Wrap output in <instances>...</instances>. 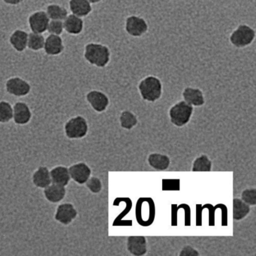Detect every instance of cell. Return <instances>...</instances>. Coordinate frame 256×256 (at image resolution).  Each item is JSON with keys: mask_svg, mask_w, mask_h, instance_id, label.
Instances as JSON below:
<instances>
[{"mask_svg": "<svg viewBox=\"0 0 256 256\" xmlns=\"http://www.w3.org/2000/svg\"><path fill=\"white\" fill-rule=\"evenodd\" d=\"M85 60L97 68L107 66L112 58L110 48L104 44L98 42H90L85 46L84 50Z\"/></svg>", "mask_w": 256, "mask_h": 256, "instance_id": "6da1fadb", "label": "cell"}, {"mask_svg": "<svg viewBox=\"0 0 256 256\" xmlns=\"http://www.w3.org/2000/svg\"><path fill=\"white\" fill-rule=\"evenodd\" d=\"M136 218L142 227H149L155 221L156 204L154 199L142 197L138 199L136 204Z\"/></svg>", "mask_w": 256, "mask_h": 256, "instance_id": "7a4b0ae2", "label": "cell"}, {"mask_svg": "<svg viewBox=\"0 0 256 256\" xmlns=\"http://www.w3.org/2000/svg\"><path fill=\"white\" fill-rule=\"evenodd\" d=\"M138 88L142 98L148 102L158 101L162 95V84L156 76H146L139 82Z\"/></svg>", "mask_w": 256, "mask_h": 256, "instance_id": "3957f363", "label": "cell"}, {"mask_svg": "<svg viewBox=\"0 0 256 256\" xmlns=\"http://www.w3.org/2000/svg\"><path fill=\"white\" fill-rule=\"evenodd\" d=\"M89 131V126L86 118L80 115L72 116L66 122L64 133L70 140H78L86 137Z\"/></svg>", "mask_w": 256, "mask_h": 256, "instance_id": "277c9868", "label": "cell"}, {"mask_svg": "<svg viewBox=\"0 0 256 256\" xmlns=\"http://www.w3.org/2000/svg\"><path fill=\"white\" fill-rule=\"evenodd\" d=\"M194 112V107L185 101H180L169 110L170 122L176 127H182L188 124Z\"/></svg>", "mask_w": 256, "mask_h": 256, "instance_id": "5b68a950", "label": "cell"}, {"mask_svg": "<svg viewBox=\"0 0 256 256\" xmlns=\"http://www.w3.org/2000/svg\"><path fill=\"white\" fill-rule=\"evenodd\" d=\"M256 31L247 24H240L229 36V42L236 48L248 47L254 42Z\"/></svg>", "mask_w": 256, "mask_h": 256, "instance_id": "8992f818", "label": "cell"}, {"mask_svg": "<svg viewBox=\"0 0 256 256\" xmlns=\"http://www.w3.org/2000/svg\"><path fill=\"white\" fill-rule=\"evenodd\" d=\"M5 89L7 94L17 98L26 96L30 94L32 86L30 84L20 77H12L6 80Z\"/></svg>", "mask_w": 256, "mask_h": 256, "instance_id": "52a82bcc", "label": "cell"}, {"mask_svg": "<svg viewBox=\"0 0 256 256\" xmlns=\"http://www.w3.org/2000/svg\"><path fill=\"white\" fill-rule=\"evenodd\" d=\"M149 30L148 22L144 18L138 16H130L125 22V30L130 36L140 38Z\"/></svg>", "mask_w": 256, "mask_h": 256, "instance_id": "ba28073f", "label": "cell"}, {"mask_svg": "<svg viewBox=\"0 0 256 256\" xmlns=\"http://www.w3.org/2000/svg\"><path fill=\"white\" fill-rule=\"evenodd\" d=\"M78 215V212L73 204L60 203L56 206L54 220L62 226H68L77 218Z\"/></svg>", "mask_w": 256, "mask_h": 256, "instance_id": "9c48e42d", "label": "cell"}, {"mask_svg": "<svg viewBox=\"0 0 256 256\" xmlns=\"http://www.w3.org/2000/svg\"><path fill=\"white\" fill-rule=\"evenodd\" d=\"M86 100L90 107L97 113H102L110 104V100L104 92L97 90L89 91L86 95Z\"/></svg>", "mask_w": 256, "mask_h": 256, "instance_id": "30bf717a", "label": "cell"}, {"mask_svg": "<svg viewBox=\"0 0 256 256\" xmlns=\"http://www.w3.org/2000/svg\"><path fill=\"white\" fill-rule=\"evenodd\" d=\"M71 180L78 185H84L92 174V170L86 163L84 162L74 163L68 167Z\"/></svg>", "mask_w": 256, "mask_h": 256, "instance_id": "8fae6325", "label": "cell"}, {"mask_svg": "<svg viewBox=\"0 0 256 256\" xmlns=\"http://www.w3.org/2000/svg\"><path fill=\"white\" fill-rule=\"evenodd\" d=\"M50 18L46 11H36L32 12L28 18V25L31 32L43 34L47 32Z\"/></svg>", "mask_w": 256, "mask_h": 256, "instance_id": "7c38bea8", "label": "cell"}, {"mask_svg": "<svg viewBox=\"0 0 256 256\" xmlns=\"http://www.w3.org/2000/svg\"><path fill=\"white\" fill-rule=\"evenodd\" d=\"M32 110L24 102H17L13 106L12 120L16 125H28L32 120Z\"/></svg>", "mask_w": 256, "mask_h": 256, "instance_id": "4fadbf2b", "label": "cell"}, {"mask_svg": "<svg viewBox=\"0 0 256 256\" xmlns=\"http://www.w3.org/2000/svg\"><path fill=\"white\" fill-rule=\"evenodd\" d=\"M126 247L132 256H144L148 252L146 238L144 236H130L127 238Z\"/></svg>", "mask_w": 256, "mask_h": 256, "instance_id": "5bb4252c", "label": "cell"}, {"mask_svg": "<svg viewBox=\"0 0 256 256\" xmlns=\"http://www.w3.org/2000/svg\"><path fill=\"white\" fill-rule=\"evenodd\" d=\"M66 188L59 184H50L43 190L44 198L52 204L60 203L66 196Z\"/></svg>", "mask_w": 256, "mask_h": 256, "instance_id": "9a60e30c", "label": "cell"}, {"mask_svg": "<svg viewBox=\"0 0 256 256\" xmlns=\"http://www.w3.org/2000/svg\"><path fill=\"white\" fill-rule=\"evenodd\" d=\"M43 50L48 56H59L65 50L64 40L60 36L49 35L46 38Z\"/></svg>", "mask_w": 256, "mask_h": 256, "instance_id": "2e32d148", "label": "cell"}, {"mask_svg": "<svg viewBox=\"0 0 256 256\" xmlns=\"http://www.w3.org/2000/svg\"><path fill=\"white\" fill-rule=\"evenodd\" d=\"M184 101L193 107H200L205 104L204 96L199 88L187 86L182 90Z\"/></svg>", "mask_w": 256, "mask_h": 256, "instance_id": "e0dca14e", "label": "cell"}, {"mask_svg": "<svg viewBox=\"0 0 256 256\" xmlns=\"http://www.w3.org/2000/svg\"><path fill=\"white\" fill-rule=\"evenodd\" d=\"M32 184L36 188L44 190L52 184L50 169L46 166H41L34 170L32 175Z\"/></svg>", "mask_w": 256, "mask_h": 256, "instance_id": "ac0fdd59", "label": "cell"}, {"mask_svg": "<svg viewBox=\"0 0 256 256\" xmlns=\"http://www.w3.org/2000/svg\"><path fill=\"white\" fill-rule=\"evenodd\" d=\"M64 31L72 36L80 35L84 28V22L82 18L78 17L74 14H68L64 19Z\"/></svg>", "mask_w": 256, "mask_h": 256, "instance_id": "d6986e66", "label": "cell"}, {"mask_svg": "<svg viewBox=\"0 0 256 256\" xmlns=\"http://www.w3.org/2000/svg\"><path fill=\"white\" fill-rule=\"evenodd\" d=\"M28 36L29 34L24 30H16L10 36V44L14 50L22 53L28 48Z\"/></svg>", "mask_w": 256, "mask_h": 256, "instance_id": "ffe728a7", "label": "cell"}, {"mask_svg": "<svg viewBox=\"0 0 256 256\" xmlns=\"http://www.w3.org/2000/svg\"><path fill=\"white\" fill-rule=\"evenodd\" d=\"M68 6L72 14L82 18L88 17L92 12V4L88 0H70Z\"/></svg>", "mask_w": 256, "mask_h": 256, "instance_id": "44dd1931", "label": "cell"}, {"mask_svg": "<svg viewBox=\"0 0 256 256\" xmlns=\"http://www.w3.org/2000/svg\"><path fill=\"white\" fill-rule=\"evenodd\" d=\"M50 173L52 181L54 184L66 187L71 181L68 168L66 166L62 164L54 166L53 168L50 169Z\"/></svg>", "mask_w": 256, "mask_h": 256, "instance_id": "7402d4cb", "label": "cell"}, {"mask_svg": "<svg viewBox=\"0 0 256 256\" xmlns=\"http://www.w3.org/2000/svg\"><path fill=\"white\" fill-rule=\"evenodd\" d=\"M148 164L156 170H166L170 164V160L167 155L158 152L150 154L148 158Z\"/></svg>", "mask_w": 256, "mask_h": 256, "instance_id": "603a6c76", "label": "cell"}, {"mask_svg": "<svg viewBox=\"0 0 256 256\" xmlns=\"http://www.w3.org/2000/svg\"><path fill=\"white\" fill-rule=\"evenodd\" d=\"M251 208L250 205L242 202L240 198L233 199V218L236 221H240L248 216Z\"/></svg>", "mask_w": 256, "mask_h": 256, "instance_id": "cb8c5ba5", "label": "cell"}, {"mask_svg": "<svg viewBox=\"0 0 256 256\" xmlns=\"http://www.w3.org/2000/svg\"><path fill=\"white\" fill-rule=\"evenodd\" d=\"M46 14L50 20H62L68 16V10L59 4H52L48 6L46 10Z\"/></svg>", "mask_w": 256, "mask_h": 256, "instance_id": "d4e9b609", "label": "cell"}, {"mask_svg": "<svg viewBox=\"0 0 256 256\" xmlns=\"http://www.w3.org/2000/svg\"><path fill=\"white\" fill-rule=\"evenodd\" d=\"M212 170V162L208 156L202 154L192 163L193 172H210Z\"/></svg>", "mask_w": 256, "mask_h": 256, "instance_id": "484cf974", "label": "cell"}, {"mask_svg": "<svg viewBox=\"0 0 256 256\" xmlns=\"http://www.w3.org/2000/svg\"><path fill=\"white\" fill-rule=\"evenodd\" d=\"M120 126L124 130H132L137 126V116L130 110H124L121 112L120 116Z\"/></svg>", "mask_w": 256, "mask_h": 256, "instance_id": "4316f807", "label": "cell"}, {"mask_svg": "<svg viewBox=\"0 0 256 256\" xmlns=\"http://www.w3.org/2000/svg\"><path fill=\"white\" fill-rule=\"evenodd\" d=\"M121 199L125 203L126 208L115 218L113 222V226H132V220H130H130H125L124 222L122 218L131 210L132 208V200L130 198H121Z\"/></svg>", "mask_w": 256, "mask_h": 256, "instance_id": "83f0119b", "label": "cell"}, {"mask_svg": "<svg viewBox=\"0 0 256 256\" xmlns=\"http://www.w3.org/2000/svg\"><path fill=\"white\" fill-rule=\"evenodd\" d=\"M44 41L42 34L31 32L28 36V48L32 52H40L44 48Z\"/></svg>", "mask_w": 256, "mask_h": 256, "instance_id": "f1b7e54d", "label": "cell"}, {"mask_svg": "<svg viewBox=\"0 0 256 256\" xmlns=\"http://www.w3.org/2000/svg\"><path fill=\"white\" fill-rule=\"evenodd\" d=\"M13 106L8 102L0 101V124H8L12 120Z\"/></svg>", "mask_w": 256, "mask_h": 256, "instance_id": "f546056e", "label": "cell"}, {"mask_svg": "<svg viewBox=\"0 0 256 256\" xmlns=\"http://www.w3.org/2000/svg\"><path fill=\"white\" fill-rule=\"evenodd\" d=\"M240 199L250 206L256 205V188H248L241 192Z\"/></svg>", "mask_w": 256, "mask_h": 256, "instance_id": "4dcf8cb0", "label": "cell"}, {"mask_svg": "<svg viewBox=\"0 0 256 256\" xmlns=\"http://www.w3.org/2000/svg\"><path fill=\"white\" fill-rule=\"evenodd\" d=\"M85 185L88 190L94 194H98L102 190V182L97 176H91L85 182Z\"/></svg>", "mask_w": 256, "mask_h": 256, "instance_id": "1f68e13d", "label": "cell"}, {"mask_svg": "<svg viewBox=\"0 0 256 256\" xmlns=\"http://www.w3.org/2000/svg\"><path fill=\"white\" fill-rule=\"evenodd\" d=\"M50 35L61 36L64 32V22L62 20H50L47 28Z\"/></svg>", "mask_w": 256, "mask_h": 256, "instance_id": "d6a6232c", "label": "cell"}, {"mask_svg": "<svg viewBox=\"0 0 256 256\" xmlns=\"http://www.w3.org/2000/svg\"><path fill=\"white\" fill-rule=\"evenodd\" d=\"M162 191H180V180L163 179L162 180Z\"/></svg>", "mask_w": 256, "mask_h": 256, "instance_id": "836d02e7", "label": "cell"}, {"mask_svg": "<svg viewBox=\"0 0 256 256\" xmlns=\"http://www.w3.org/2000/svg\"><path fill=\"white\" fill-rule=\"evenodd\" d=\"M202 209L208 210V224L210 226H215V212L216 210L214 208V205L211 204H205L204 205L202 206Z\"/></svg>", "mask_w": 256, "mask_h": 256, "instance_id": "e575fe53", "label": "cell"}, {"mask_svg": "<svg viewBox=\"0 0 256 256\" xmlns=\"http://www.w3.org/2000/svg\"><path fill=\"white\" fill-rule=\"evenodd\" d=\"M178 209L184 210V224L185 226H191V208L186 204H180L178 205Z\"/></svg>", "mask_w": 256, "mask_h": 256, "instance_id": "d590c367", "label": "cell"}, {"mask_svg": "<svg viewBox=\"0 0 256 256\" xmlns=\"http://www.w3.org/2000/svg\"><path fill=\"white\" fill-rule=\"evenodd\" d=\"M179 256H200V253L192 246L187 245L182 247Z\"/></svg>", "mask_w": 256, "mask_h": 256, "instance_id": "8d00e7d4", "label": "cell"}, {"mask_svg": "<svg viewBox=\"0 0 256 256\" xmlns=\"http://www.w3.org/2000/svg\"><path fill=\"white\" fill-rule=\"evenodd\" d=\"M216 210L220 209L221 210L222 212V226H227L228 221V208L226 205L223 204H218L214 206Z\"/></svg>", "mask_w": 256, "mask_h": 256, "instance_id": "74e56055", "label": "cell"}, {"mask_svg": "<svg viewBox=\"0 0 256 256\" xmlns=\"http://www.w3.org/2000/svg\"><path fill=\"white\" fill-rule=\"evenodd\" d=\"M178 205L173 204L170 206V224L172 226H178Z\"/></svg>", "mask_w": 256, "mask_h": 256, "instance_id": "f35d334b", "label": "cell"}, {"mask_svg": "<svg viewBox=\"0 0 256 256\" xmlns=\"http://www.w3.org/2000/svg\"><path fill=\"white\" fill-rule=\"evenodd\" d=\"M202 204H196V226H202Z\"/></svg>", "mask_w": 256, "mask_h": 256, "instance_id": "ab89813d", "label": "cell"}, {"mask_svg": "<svg viewBox=\"0 0 256 256\" xmlns=\"http://www.w3.org/2000/svg\"><path fill=\"white\" fill-rule=\"evenodd\" d=\"M24 1V0H2V2H4V4L8 6H12L20 5Z\"/></svg>", "mask_w": 256, "mask_h": 256, "instance_id": "60d3db41", "label": "cell"}, {"mask_svg": "<svg viewBox=\"0 0 256 256\" xmlns=\"http://www.w3.org/2000/svg\"><path fill=\"white\" fill-rule=\"evenodd\" d=\"M91 4H100L102 0H88Z\"/></svg>", "mask_w": 256, "mask_h": 256, "instance_id": "b9f144b4", "label": "cell"}]
</instances>
